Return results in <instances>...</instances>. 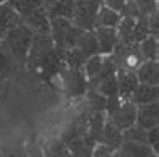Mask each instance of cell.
Wrapping results in <instances>:
<instances>
[{
    "instance_id": "cell-20",
    "label": "cell",
    "mask_w": 159,
    "mask_h": 157,
    "mask_svg": "<svg viewBox=\"0 0 159 157\" xmlns=\"http://www.w3.org/2000/svg\"><path fill=\"white\" fill-rule=\"evenodd\" d=\"M117 152L121 157H148L149 154H152V149L148 144L124 141L121 144V147L117 149Z\"/></svg>"
},
{
    "instance_id": "cell-39",
    "label": "cell",
    "mask_w": 159,
    "mask_h": 157,
    "mask_svg": "<svg viewBox=\"0 0 159 157\" xmlns=\"http://www.w3.org/2000/svg\"><path fill=\"white\" fill-rule=\"evenodd\" d=\"M148 157H159V154H156V152H152V154H149Z\"/></svg>"
},
{
    "instance_id": "cell-11",
    "label": "cell",
    "mask_w": 159,
    "mask_h": 157,
    "mask_svg": "<svg viewBox=\"0 0 159 157\" xmlns=\"http://www.w3.org/2000/svg\"><path fill=\"white\" fill-rule=\"evenodd\" d=\"M22 24L27 25L32 32H49L50 30V20L47 17L45 7H39L32 14H29L25 19H22Z\"/></svg>"
},
{
    "instance_id": "cell-40",
    "label": "cell",
    "mask_w": 159,
    "mask_h": 157,
    "mask_svg": "<svg viewBox=\"0 0 159 157\" xmlns=\"http://www.w3.org/2000/svg\"><path fill=\"white\" fill-rule=\"evenodd\" d=\"M2 2H8V0H0V3H2Z\"/></svg>"
},
{
    "instance_id": "cell-30",
    "label": "cell",
    "mask_w": 159,
    "mask_h": 157,
    "mask_svg": "<svg viewBox=\"0 0 159 157\" xmlns=\"http://www.w3.org/2000/svg\"><path fill=\"white\" fill-rule=\"evenodd\" d=\"M122 137L124 141H131V142H139V144H148V130L143 129L139 125H131L127 129L122 130Z\"/></svg>"
},
{
    "instance_id": "cell-32",
    "label": "cell",
    "mask_w": 159,
    "mask_h": 157,
    "mask_svg": "<svg viewBox=\"0 0 159 157\" xmlns=\"http://www.w3.org/2000/svg\"><path fill=\"white\" fill-rule=\"evenodd\" d=\"M148 146L152 149V152H159V125L152 127V129L148 130Z\"/></svg>"
},
{
    "instance_id": "cell-1",
    "label": "cell",
    "mask_w": 159,
    "mask_h": 157,
    "mask_svg": "<svg viewBox=\"0 0 159 157\" xmlns=\"http://www.w3.org/2000/svg\"><path fill=\"white\" fill-rule=\"evenodd\" d=\"M50 80H59L61 90L64 92L66 97H69V99L84 97V94L89 89L87 77H85L82 69H72V67L64 65Z\"/></svg>"
},
{
    "instance_id": "cell-23",
    "label": "cell",
    "mask_w": 159,
    "mask_h": 157,
    "mask_svg": "<svg viewBox=\"0 0 159 157\" xmlns=\"http://www.w3.org/2000/svg\"><path fill=\"white\" fill-rule=\"evenodd\" d=\"M107 119H106V112L104 110H96V112H91V116H89V122H87V134L91 139L97 142L99 135H101L102 129H104Z\"/></svg>"
},
{
    "instance_id": "cell-38",
    "label": "cell",
    "mask_w": 159,
    "mask_h": 157,
    "mask_svg": "<svg viewBox=\"0 0 159 157\" xmlns=\"http://www.w3.org/2000/svg\"><path fill=\"white\" fill-rule=\"evenodd\" d=\"M3 35H5V32H3V30H2V28H0V40H2V39H3Z\"/></svg>"
},
{
    "instance_id": "cell-25",
    "label": "cell",
    "mask_w": 159,
    "mask_h": 157,
    "mask_svg": "<svg viewBox=\"0 0 159 157\" xmlns=\"http://www.w3.org/2000/svg\"><path fill=\"white\" fill-rule=\"evenodd\" d=\"M94 90H96L97 94H101L102 97H106V99L119 95V87H117V79H116V74L109 75V77H106V79H102L101 82L94 87Z\"/></svg>"
},
{
    "instance_id": "cell-3",
    "label": "cell",
    "mask_w": 159,
    "mask_h": 157,
    "mask_svg": "<svg viewBox=\"0 0 159 157\" xmlns=\"http://www.w3.org/2000/svg\"><path fill=\"white\" fill-rule=\"evenodd\" d=\"M101 3L102 0H74V12L70 17L72 25L82 30H94Z\"/></svg>"
},
{
    "instance_id": "cell-27",
    "label": "cell",
    "mask_w": 159,
    "mask_h": 157,
    "mask_svg": "<svg viewBox=\"0 0 159 157\" xmlns=\"http://www.w3.org/2000/svg\"><path fill=\"white\" fill-rule=\"evenodd\" d=\"M102 63H104V55H102V54L91 55V57L85 60V63L82 65V70H84L85 77H87V82H89V80H92L99 72H101Z\"/></svg>"
},
{
    "instance_id": "cell-7",
    "label": "cell",
    "mask_w": 159,
    "mask_h": 157,
    "mask_svg": "<svg viewBox=\"0 0 159 157\" xmlns=\"http://www.w3.org/2000/svg\"><path fill=\"white\" fill-rule=\"evenodd\" d=\"M136 125L149 130L159 125V102H151L146 105H137Z\"/></svg>"
},
{
    "instance_id": "cell-2",
    "label": "cell",
    "mask_w": 159,
    "mask_h": 157,
    "mask_svg": "<svg viewBox=\"0 0 159 157\" xmlns=\"http://www.w3.org/2000/svg\"><path fill=\"white\" fill-rule=\"evenodd\" d=\"M32 37H34V32L27 25L20 24L17 27L10 28V30H7V33L2 39L3 44L7 45V49L10 50V54L14 55V59L20 65H25L29 49H30V44H32Z\"/></svg>"
},
{
    "instance_id": "cell-31",
    "label": "cell",
    "mask_w": 159,
    "mask_h": 157,
    "mask_svg": "<svg viewBox=\"0 0 159 157\" xmlns=\"http://www.w3.org/2000/svg\"><path fill=\"white\" fill-rule=\"evenodd\" d=\"M137 8H139L141 17H148L152 12H157V0H134Z\"/></svg>"
},
{
    "instance_id": "cell-22",
    "label": "cell",
    "mask_w": 159,
    "mask_h": 157,
    "mask_svg": "<svg viewBox=\"0 0 159 157\" xmlns=\"http://www.w3.org/2000/svg\"><path fill=\"white\" fill-rule=\"evenodd\" d=\"M42 154H44V157H70L67 144L61 137L49 139L45 146L42 147Z\"/></svg>"
},
{
    "instance_id": "cell-33",
    "label": "cell",
    "mask_w": 159,
    "mask_h": 157,
    "mask_svg": "<svg viewBox=\"0 0 159 157\" xmlns=\"http://www.w3.org/2000/svg\"><path fill=\"white\" fill-rule=\"evenodd\" d=\"M148 25H149V33L152 37H159V14L152 12L151 15H148Z\"/></svg>"
},
{
    "instance_id": "cell-6",
    "label": "cell",
    "mask_w": 159,
    "mask_h": 157,
    "mask_svg": "<svg viewBox=\"0 0 159 157\" xmlns=\"http://www.w3.org/2000/svg\"><path fill=\"white\" fill-rule=\"evenodd\" d=\"M136 112H137L136 105L131 100L124 99L119 107H116L114 110L106 114V119H107V122H111L117 129L124 130V129H127V127L136 124Z\"/></svg>"
},
{
    "instance_id": "cell-34",
    "label": "cell",
    "mask_w": 159,
    "mask_h": 157,
    "mask_svg": "<svg viewBox=\"0 0 159 157\" xmlns=\"http://www.w3.org/2000/svg\"><path fill=\"white\" fill-rule=\"evenodd\" d=\"M112 152L109 147L102 146V144H96V147L92 149V157H112Z\"/></svg>"
},
{
    "instance_id": "cell-5",
    "label": "cell",
    "mask_w": 159,
    "mask_h": 157,
    "mask_svg": "<svg viewBox=\"0 0 159 157\" xmlns=\"http://www.w3.org/2000/svg\"><path fill=\"white\" fill-rule=\"evenodd\" d=\"M52 50H54V40H52V35H50V30L49 32H34L32 44H30V49H29L27 60H25L27 69L30 70L42 57H45Z\"/></svg>"
},
{
    "instance_id": "cell-28",
    "label": "cell",
    "mask_w": 159,
    "mask_h": 157,
    "mask_svg": "<svg viewBox=\"0 0 159 157\" xmlns=\"http://www.w3.org/2000/svg\"><path fill=\"white\" fill-rule=\"evenodd\" d=\"M84 107L89 109L91 112L96 110H104L106 107V97L97 94L94 89H87V92L84 94Z\"/></svg>"
},
{
    "instance_id": "cell-10",
    "label": "cell",
    "mask_w": 159,
    "mask_h": 157,
    "mask_svg": "<svg viewBox=\"0 0 159 157\" xmlns=\"http://www.w3.org/2000/svg\"><path fill=\"white\" fill-rule=\"evenodd\" d=\"M116 79H117L119 95L124 99H129V95L134 92V89L139 85V80L136 77V72L126 69H116Z\"/></svg>"
},
{
    "instance_id": "cell-9",
    "label": "cell",
    "mask_w": 159,
    "mask_h": 157,
    "mask_svg": "<svg viewBox=\"0 0 159 157\" xmlns=\"http://www.w3.org/2000/svg\"><path fill=\"white\" fill-rule=\"evenodd\" d=\"M159 99V87L157 85H151V84H139L134 92L129 95L127 100H131L136 105H146L151 102H157Z\"/></svg>"
},
{
    "instance_id": "cell-4",
    "label": "cell",
    "mask_w": 159,
    "mask_h": 157,
    "mask_svg": "<svg viewBox=\"0 0 159 157\" xmlns=\"http://www.w3.org/2000/svg\"><path fill=\"white\" fill-rule=\"evenodd\" d=\"M116 63V69H126L136 72L137 67L144 62L137 44H117L111 54Z\"/></svg>"
},
{
    "instance_id": "cell-26",
    "label": "cell",
    "mask_w": 159,
    "mask_h": 157,
    "mask_svg": "<svg viewBox=\"0 0 159 157\" xmlns=\"http://www.w3.org/2000/svg\"><path fill=\"white\" fill-rule=\"evenodd\" d=\"M8 3L22 19H25L29 14L44 5V0H8Z\"/></svg>"
},
{
    "instance_id": "cell-19",
    "label": "cell",
    "mask_w": 159,
    "mask_h": 157,
    "mask_svg": "<svg viewBox=\"0 0 159 157\" xmlns=\"http://www.w3.org/2000/svg\"><path fill=\"white\" fill-rule=\"evenodd\" d=\"M119 20H121V14L112 10V8L106 7L101 3L96 15V25L94 28H101V27H117Z\"/></svg>"
},
{
    "instance_id": "cell-24",
    "label": "cell",
    "mask_w": 159,
    "mask_h": 157,
    "mask_svg": "<svg viewBox=\"0 0 159 157\" xmlns=\"http://www.w3.org/2000/svg\"><path fill=\"white\" fill-rule=\"evenodd\" d=\"M137 47H139V52L143 55L144 60H157L159 57V40L157 37H146L143 42H139L137 44Z\"/></svg>"
},
{
    "instance_id": "cell-36",
    "label": "cell",
    "mask_w": 159,
    "mask_h": 157,
    "mask_svg": "<svg viewBox=\"0 0 159 157\" xmlns=\"http://www.w3.org/2000/svg\"><path fill=\"white\" fill-rule=\"evenodd\" d=\"M0 157H24V155L19 154L17 150L8 149V147H0Z\"/></svg>"
},
{
    "instance_id": "cell-14",
    "label": "cell",
    "mask_w": 159,
    "mask_h": 157,
    "mask_svg": "<svg viewBox=\"0 0 159 157\" xmlns=\"http://www.w3.org/2000/svg\"><path fill=\"white\" fill-rule=\"evenodd\" d=\"M70 27H72V22L69 19H62V17L50 19V35H52V40H54V47L57 49L64 47V40H66Z\"/></svg>"
},
{
    "instance_id": "cell-21",
    "label": "cell",
    "mask_w": 159,
    "mask_h": 157,
    "mask_svg": "<svg viewBox=\"0 0 159 157\" xmlns=\"http://www.w3.org/2000/svg\"><path fill=\"white\" fill-rule=\"evenodd\" d=\"M17 65H20V63L14 59V55L10 54L7 45L3 44V40H0V80L7 79L15 70Z\"/></svg>"
},
{
    "instance_id": "cell-8",
    "label": "cell",
    "mask_w": 159,
    "mask_h": 157,
    "mask_svg": "<svg viewBox=\"0 0 159 157\" xmlns=\"http://www.w3.org/2000/svg\"><path fill=\"white\" fill-rule=\"evenodd\" d=\"M94 35H96V40H97L99 54H102V55H111L112 50H114V47L119 44L116 27L94 28Z\"/></svg>"
},
{
    "instance_id": "cell-37",
    "label": "cell",
    "mask_w": 159,
    "mask_h": 157,
    "mask_svg": "<svg viewBox=\"0 0 159 157\" xmlns=\"http://www.w3.org/2000/svg\"><path fill=\"white\" fill-rule=\"evenodd\" d=\"M24 157H44V154H42V149H32L30 152H27Z\"/></svg>"
},
{
    "instance_id": "cell-18",
    "label": "cell",
    "mask_w": 159,
    "mask_h": 157,
    "mask_svg": "<svg viewBox=\"0 0 159 157\" xmlns=\"http://www.w3.org/2000/svg\"><path fill=\"white\" fill-rule=\"evenodd\" d=\"M22 24V17L12 8V5L8 2H2L0 3V28L7 33V30L17 27Z\"/></svg>"
},
{
    "instance_id": "cell-35",
    "label": "cell",
    "mask_w": 159,
    "mask_h": 157,
    "mask_svg": "<svg viewBox=\"0 0 159 157\" xmlns=\"http://www.w3.org/2000/svg\"><path fill=\"white\" fill-rule=\"evenodd\" d=\"M124 2H126V0H102V5L112 8V10H116V12H121Z\"/></svg>"
},
{
    "instance_id": "cell-13",
    "label": "cell",
    "mask_w": 159,
    "mask_h": 157,
    "mask_svg": "<svg viewBox=\"0 0 159 157\" xmlns=\"http://www.w3.org/2000/svg\"><path fill=\"white\" fill-rule=\"evenodd\" d=\"M136 77L139 80V84L159 85V63H157V60H144L137 67Z\"/></svg>"
},
{
    "instance_id": "cell-17",
    "label": "cell",
    "mask_w": 159,
    "mask_h": 157,
    "mask_svg": "<svg viewBox=\"0 0 159 157\" xmlns=\"http://www.w3.org/2000/svg\"><path fill=\"white\" fill-rule=\"evenodd\" d=\"M44 7H45L49 20L55 19V17H62V19L70 20L72 12H74V0H55V2L47 3Z\"/></svg>"
},
{
    "instance_id": "cell-16",
    "label": "cell",
    "mask_w": 159,
    "mask_h": 157,
    "mask_svg": "<svg viewBox=\"0 0 159 157\" xmlns=\"http://www.w3.org/2000/svg\"><path fill=\"white\" fill-rule=\"evenodd\" d=\"M96 141L91 139L89 135L84 137H77L74 141H70L67 144L70 157H92V149L96 147Z\"/></svg>"
},
{
    "instance_id": "cell-29",
    "label": "cell",
    "mask_w": 159,
    "mask_h": 157,
    "mask_svg": "<svg viewBox=\"0 0 159 157\" xmlns=\"http://www.w3.org/2000/svg\"><path fill=\"white\" fill-rule=\"evenodd\" d=\"M149 25H148V17H137L134 22V28H132L131 42L132 44H139L146 37H149Z\"/></svg>"
},
{
    "instance_id": "cell-15",
    "label": "cell",
    "mask_w": 159,
    "mask_h": 157,
    "mask_svg": "<svg viewBox=\"0 0 159 157\" xmlns=\"http://www.w3.org/2000/svg\"><path fill=\"white\" fill-rule=\"evenodd\" d=\"M69 49H77L87 59L91 55L99 54V47H97V40H96V35H94V30H82L79 33V37H77L75 44Z\"/></svg>"
},
{
    "instance_id": "cell-12",
    "label": "cell",
    "mask_w": 159,
    "mask_h": 157,
    "mask_svg": "<svg viewBox=\"0 0 159 157\" xmlns=\"http://www.w3.org/2000/svg\"><path fill=\"white\" fill-rule=\"evenodd\" d=\"M122 142H124L122 130L117 129L116 125H112L111 122H106L104 129H102V132L97 139V144H102V146L109 147L111 150H117Z\"/></svg>"
}]
</instances>
